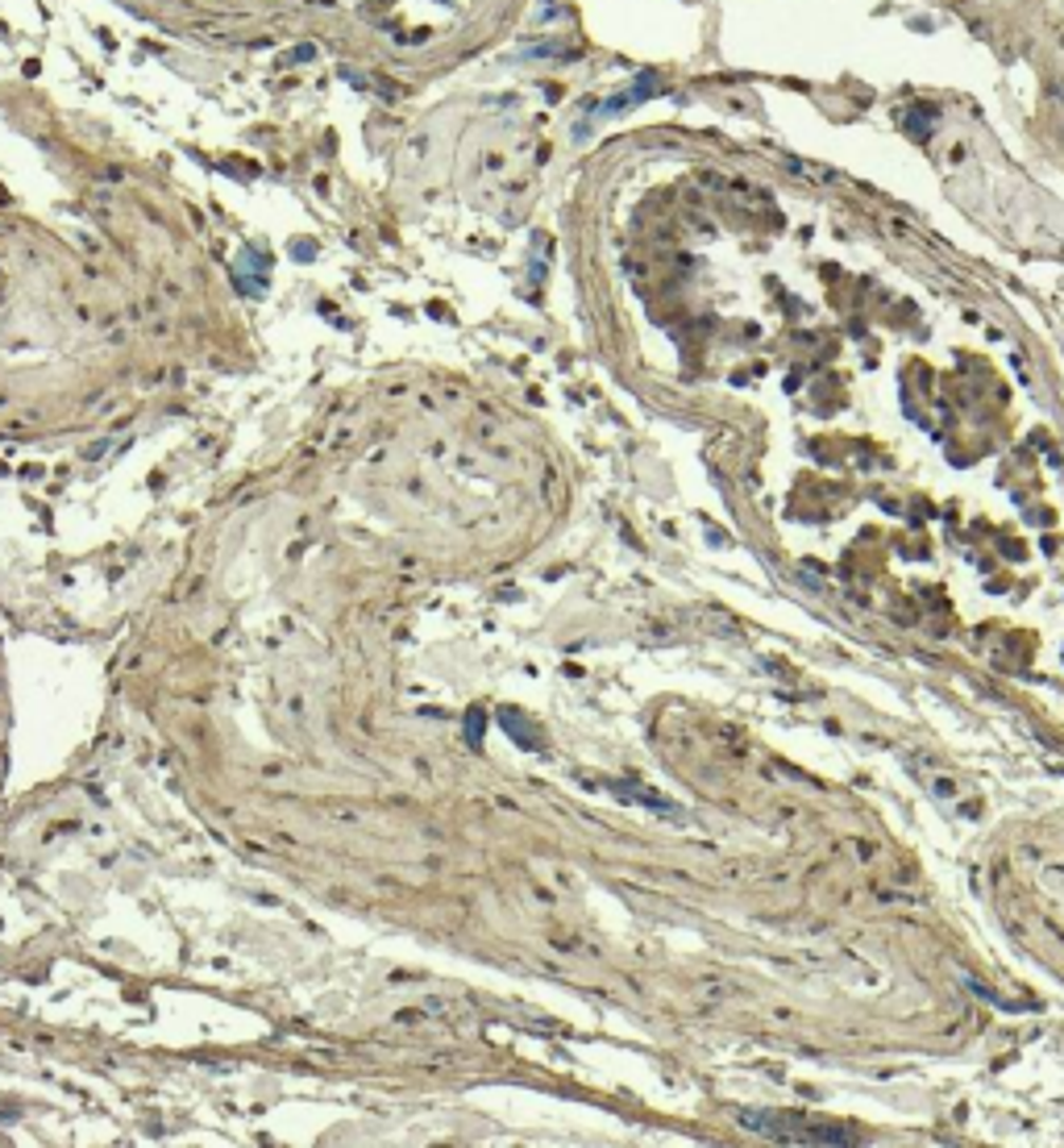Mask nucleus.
Returning a JSON list of instances; mask_svg holds the SVG:
<instances>
[{
    "label": "nucleus",
    "instance_id": "1",
    "mask_svg": "<svg viewBox=\"0 0 1064 1148\" xmlns=\"http://www.w3.org/2000/svg\"><path fill=\"white\" fill-rule=\"evenodd\" d=\"M736 1119L749 1132L770 1136V1141H786V1145H856V1136L844 1132V1128H824V1124L794 1119V1115H782V1111H740Z\"/></svg>",
    "mask_w": 1064,
    "mask_h": 1148
}]
</instances>
